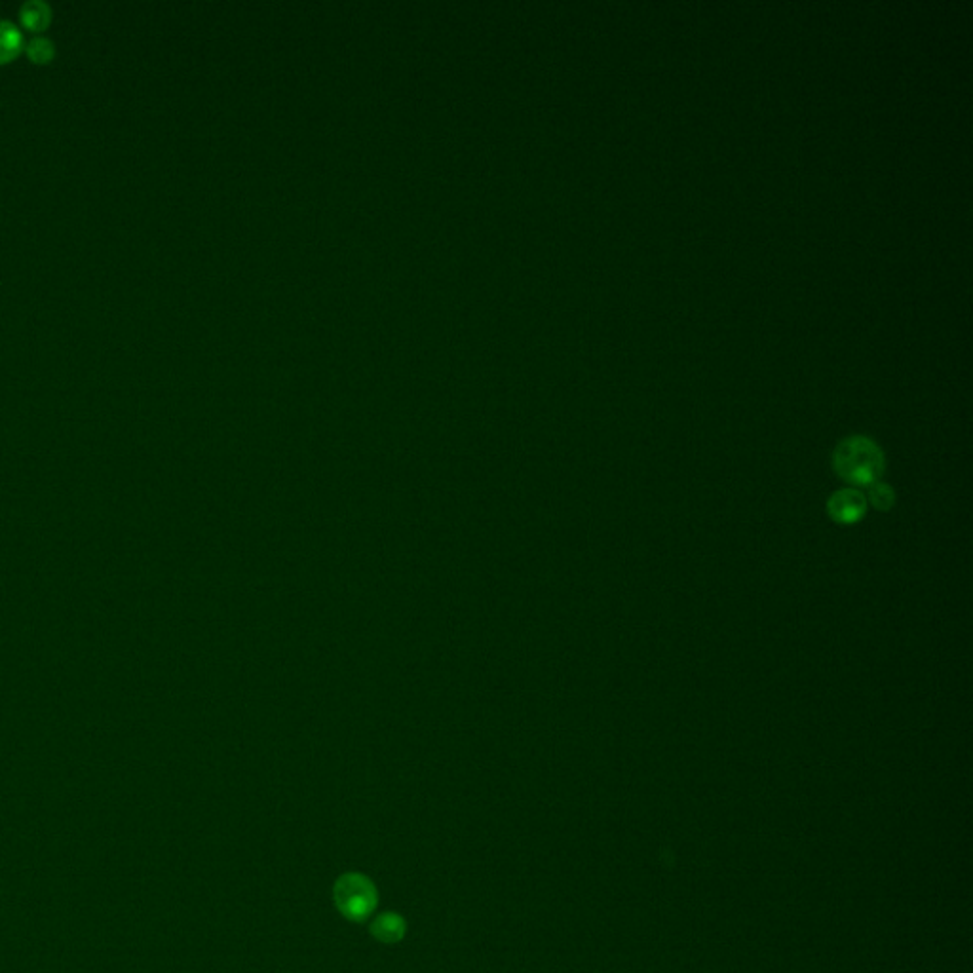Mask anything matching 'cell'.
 <instances>
[{"mask_svg":"<svg viewBox=\"0 0 973 973\" xmlns=\"http://www.w3.org/2000/svg\"><path fill=\"white\" fill-rule=\"evenodd\" d=\"M833 470L852 487H869L884 474L886 457L875 439L848 436L833 451Z\"/></svg>","mask_w":973,"mask_h":973,"instance_id":"1","label":"cell"},{"mask_svg":"<svg viewBox=\"0 0 973 973\" xmlns=\"http://www.w3.org/2000/svg\"><path fill=\"white\" fill-rule=\"evenodd\" d=\"M335 899L343 915L352 920H363L371 915L377 903L373 884L360 875H346L337 882Z\"/></svg>","mask_w":973,"mask_h":973,"instance_id":"2","label":"cell"},{"mask_svg":"<svg viewBox=\"0 0 973 973\" xmlns=\"http://www.w3.org/2000/svg\"><path fill=\"white\" fill-rule=\"evenodd\" d=\"M867 506L869 504H867L865 495L854 487H848V489L835 491L829 497L827 514L839 525H854L867 514Z\"/></svg>","mask_w":973,"mask_h":973,"instance_id":"3","label":"cell"},{"mask_svg":"<svg viewBox=\"0 0 973 973\" xmlns=\"http://www.w3.org/2000/svg\"><path fill=\"white\" fill-rule=\"evenodd\" d=\"M23 37L20 29L10 21H0V63H6L20 54Z\"/></svg>","mask_w":973,"mask_h":973,"instance_id":"4","label":"cell"},{"mask_svg":"<svg viewBox=\"0 0 973 973\" xmlns=\"http://www.w3.org/2000/svg\"><path fill=\"white\" fill-rule=\"evenodd\" d=\"M20 18L27 29L42 31L50 23V6L39 0H29L23 4Z\"/></svg>","mask_w":973,"mask_h":973,"instance_id":"5","label":"cell"},{"mask_svg":"<svg viewBox=\"0 0 973 973\" xmlns=\"http://www.w3.org/2000/svg\"><path fill=\"white\" fill-rule=\"evenodd\" d=\"M867 504H871L878 512H890L896 504V493L888 483L877 481L867 487Z\"/></svg>","mask_w":973,"mask_h":973,"instance_id":"6","label":"cell"},{"mask_svg":"<svg viewBox=\"0 0 973 973\" xmlns=\"http://www.w3.org/2000/svg\"><path fill=\"white\" fill-rule=\"evenodd\" d=\"M403 920L396 915H382L373 924V934L377 935L381 941H396L403 935Z\"/></svg>","mask_w":973,"mask_h":973,"instance_id":"7","label":"cell"},{"mask_svg":"<svg viewBox=\"0 0 973 973\" xmlns=\"http://www.w3.org/2000/svg\"><path fill=\"white\" fill-rule=\"evenodd\" d=\"M29 58L37 63H48L54 58V44L48 39H35L27 44Z\"/></svg>","mask_w":973,"mask_h":973,"instance_id":"8","label":"cell"}]
</instances>
